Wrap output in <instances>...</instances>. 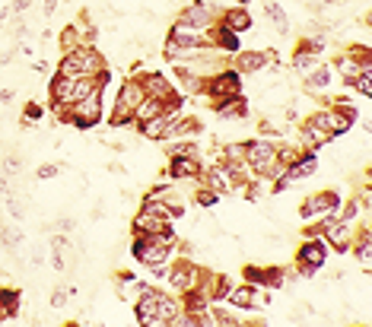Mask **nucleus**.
<instances>
[{
    "label": "nucleus",
    "mask_w": 372,
    "mask_h": 327,
    "mask_svg": "<svg viewBox=\"0 0 372 327\" xmlns=\"http://www.w3.org/2000/svg\"><path fill=\"white\" fill-rule=\"evenodd\" d=\"M105 70V61H102V55H99L96 48H90V45H76L74 51H67L64 55V61H61V70L57 74H64V76H99Z\"/></svg>",
    "instance_id": "1"
},
{
    "label": "nucleus",
    "mask_w": 372,
    "mask_h": 327,
    "mask_svg": "<svg viewBox=\"0 0 372 327\" xmlns=\"http://www.w3.org/2000/svg\"><path fill=\"white\" fill-rule=\"evenodd\" d=\"M146 99V89L140 80H128L118 92V102H115V118H111V127H124V124L134 121V109Z\"/></svg>",
    "instance_id": "2"
},
{
    "label": "nucleus",
    "mask_w": 372,
    "mask_h": 327,
    "mask_svg": "<svg viewBox=\"0 0 372 327\" xmlns=\"http://www.w3.org/2000/svg\"><path fill=\"white\" fill-rule=\"evenodd\" d=\"M169 219H172V210L165 204H159L156 197H150L144 204V210H140V216L134 219V232H137V235H153V232L165 229Z\"/></svg>",
    "instance_id": "3"
},
{
    "label": "nucleus",
    "mask_w": 372,
    "mask_h": 327,
    "mask_svg": "<svg viewBox=\"0 0 372 327\" xmlns=\"http://www.w3.org/2000/svg\"><path fill=\"white\" fill-rule=\"evenodd\" d=\"M67 115H70V124H76V127H92V124H99L102 121V92H92V96L67 105Z\"/></svg>",
    "instance_id": "4"
},
{
    "label": "nucleus",
    "mask_w": 372,
    "mask_h": 327,
    "mask_svg": "<svg viewBox=\"0 0 372 327\" xmlns=\"http://www.w3.org/2000/svg\"><path fill=\"white\" fill-rule=\"evenodd\" d=\"M340 207V197L334 191H322V194H312L309 200L303 204V219H331L334 213H338Z\"/></svg>",
    "instance_id": "5"
},
{
    "label": "nucleus",
    "mask_w": 372,
    "mask_h": 327,
    "mask_svg": "<svg viewBox=\"0 0 372 327\" xmlns=\"http://www.w3.org/2000/svg\"><path fill=\"white\" fill-rule=\"evenodd\" d=\"M204 89L216 99V102H220V99L239 96V89H242V76L235 74V70H223V74L207 76V80H204Z\"/></svg>",
    "instance_id": "6"
},
{
    "label": "nucleus",
    "mask_w": 372,
    "mask_h": 327,
    "mask_svg": "<svg viewBox=\"0 0 372 327\" xmlns=\"http://www.w3.org/2000/svg\"><path fill=\"white\" fill-rule=\"evenodd\" d=\"M274 159H277V150L268 140H252V144H245V165L255 172V175H261Z\"/></svg>",
    "instance_id": "7"
},
{
    "label": "nucleus",
    "mask_w": 372,
    "mask_h": 327,
    "mask_svg": "<svg viewBox=\"0 0 372 327\" xmlns=\"http://www.w3.org/2000/svg\"><path fill=\"white\" fill-rule=\"evenodd\" d=\"M216 13H220V10L210 7V4H188V7L181 10L179 20L185 22V26H194V29L204 32V29H210L216 22Z\"/></svg>",
    "instance_id": "8"
},
{
    "label": "nucleus",
    "mask_w": 372,
    "mask_h": 327,
    "mask_svg": "<svg viewBox=\"0 0 372 327\" xmlns=\"http://www.w3.org/2000/svg\"><path fill=\"white\" fill-rule=\"evenodd\" d=\"M324 264V245L322 242H305L299 248V277H315V270Z\"/></svg>",
    "instance_id": "9"
},
{
    "label": "nucleus",
    "mask_w": 372,
    "mask_h": 327,
    "mask_svg": "<svg viewBox=\"0 0 372 327\" xmlns=\"http://www.w3.org/2000/svg\"><path fill=\"white\" fill-rule=\"evenodd\" d=\"M204 32L194 26H185V22H175L172 29H169V45H179V48H198V45H204Z\"/></svg>",
    "instance_id": "10"
},
{
    "label": "nucleus",
    "mask_w": 372,
    "mask_h": 327,
    "mask_svg": "<svg viewBox=\"0 0 372 327\" xmlns=\"http://www.w3.org/2000/svg\"><path fill=\"white\" fill-rule=\"evenodd\" d=\"M165 277H169V283H172L175 293H188V289L198 286V277H200V273L194 270L191 264H179V267H172V270L165 273Z\"/></svg>",
    "instance_id": "11"
},
{
    "label": "nucleus",
    "mask_w": 372,
    "mask_h": 327,
    "mask_svg": "<svg viewBox=\"0 0 372 327\" xmlns=\"http://www.w3.org/2000/svg\"><path fill=\"white\" fill-rule=\"evenodd\" d=\"M144 89H146V96H153V99H163V102H172L175 99V92H172V86H169V80L165 76H159V74H150V76H144Z\"/></svg>",
    "instance_id": "12"
},
{
    "label": "nucleus",
    "mask_w": 372,
    "mask_h": 327,
    "mask_svg": "<svg viewBox=\"0 0 372 327\" xmlns=\"http://www.w3.org/2000/svg\"><path fill=\"white\" fill-rule=\"evenodd\" d=\"M324 235H328V242L338 251H350V229L340 223H334V219H324Z\"/></svg>",
    "instance_id": "13"
},
{
    "label": "nucleus",
    "mask_w": 372,
    "mask_h": 327,
    "mask_svg": "<svg viewBox=\"0 0 372 327\" xmlns=\"http://www.w3.org/2000/svg\"><path fill=\"white\" fill-rule=\"evenodd\" d=\"M216 115L226 118V121H242L248 115V105L242 102L239 96H229V99H220L216 102Z\"/></svg>",
    "instance_id": "14"
},
{
    "label": "nucleus",
    "mask_w": 372,
    "mask_h": 327,
    "mask_svg": "<svg viewBox=\"0 0 372 327\" xmlns=\"http://www.w3.org/2000/svg\"><path fill=\"white\" fill-rule=\"evenodd\" d=\"M270 61V55H264V51H245V55L235 57V67H239V74H258V70H264Z\"/></svg>",
    "instance_id": "15"
},
{
    "label": "nucleus",
    "mask_w": 372,
    "mask_h": 327,
    "mask_svg": "<svg viewBox=\"0 0 372 327\" xmlns=\"http://www.w3.org/2000/svg\"><path fill=\"white\" fill-rule=\"evenodd\" d=\"M165 111V102L163 99H153V96H146L144 102L134 109V121L137 124H144V121H150V118H156V115H163Z\"/></svg>",
    "instance_id": "16"
},
{
    "label": "nucleus",
    "mask_w": 372,
    "mask_h": 327,
    "mask_svg": "<svg viewBox=\"0 0 372 327\" xmlns=\"http://www.w3.org/2000/svg\"><path fill=\"white\" fill-rule=\"evenodd\" d=\"M207 41H214L216 48H223V51H239V32L226 29L223 22L216 26V32H210V39H207Z\"/></svg>",
    "instance_id": "17"
},
{
    "label": "nucleus",
    "mask_w": 372,
    "mask_h": 327,
    "mask_svg": "<svg viewBox=\"0 0 372 327\" xmlns=\"http://www.w3.org/2000/svg\"><path fill=\"white\" fill-rule=\"evenodd\" d=\"M172 178H198L200 175V165L194 156H172Z\"/></svg>",
    "instance_id": "18"
},
{
    "label": "nucleus",
    "mask_w": 372,
    "mask_h": 327,
    "mask_svg": "<svg viewBox=\"0 0 372 327\" xmlns=\"http://www.w3.org/2000/svg\"><path fill=\"white\" fill-rule=\"evenodd\" d=\"M223 26L233 29V32H245V29L252 26V16H248L242 7H233V10H226V16H223Z\"/></svg>",
    "instance_id": "19"
},
{
    "label": "nucleus",
    "mask_w": 372,
    "mask_h": 327,
    "mask_svg": "<svg viewBox=\"0 0 372 327\" xmlns=\"http://www.w3.org/2000/svg\"><path fill=\"white\" fill-rule=\"evenodd\" d=\"M229 302L239 308H255L258 305V295H255V286H242V289H229Z\"/></svg>",
    "instance_id": "20"
},
{
    "label": "nucleus",
    "mask_w": 372,
    "mask_h": 327,
    "mask_svg": "<svg viewBox=\"0 0 372 327\" xmlns=\"http://www.w3.org/2000/svg\"><path fill=\"white\" fill-rule=\"evenodd\" d=\"M293 67H296V74H303V76H309L312 70L318 67V57L312 55L309 48H303V51H296V57H293Z\"/></svg>",
    "instance_id": "21"
},
{
    "label": "nucleus",
    "mask_w": 372,
    "mask_h": 327,
    "mask_svg": "<svg viewBox=\"0 0 372 327\" xmlns=\"http://www.w3.org/2000/svg\"><path fill=\"white\" fill-rule=\"evenodd\" d=\"M303 137H305V144L309 146H322V144H328V140H334V137L328 134V130H322L318 124H305V130H303Z\"/></svg>",
    "instance_id": "22"
},
{
    "label": "nucleus",
    "mask_w": 372,
    "mask_h": 327,
    "mask_svg": "<svg viewBox=\"0 0 372 327\" xmlns=\"http://www.w3.org/2000/svg\"><path fill=\"white\" fill-rule=\"evenodd\" d=\"M268 16H270V22L277 26V32H280V35H287V32H289V20H287V13H283L280 4L268 0Z\"/></svg>",
    "instance_id": "23"
},
{
    "label": "nucleus",
    "mask_w": 372,
    "mask_h": 327,
    "mask_svg": "<svg viewBox=\"0 0 372 327\" xmlns=\"http://www.w3.org/2000/svg\"><path fill=\"white\" fill-rule=\"evenodd\" d=\"M372 235H369V225H366V232L359 235V242H357V258H359V264H366V270H369V260H372Z\"/></svg>",
    "instance_id": "24"
},
{
    "label": "nucleus",
    "mask_w": 372,
    "mask_h": 327,
    "mask_svg": "<svg viewBox=\"0 0 372 327\" xmlns=\"http://www.w3.org/2000/svg\"><path fill=\"white\" fill-rule=\"evenodd\" d=\"M328 80H331L328 70H324V67H315V70L309 74V89H312V92H322V89L328 86Z\"/></svg>",
    "instance_id": "25"
},
{
    "label": "nucleus",
    "mask_w": 372,
    "mask_h": 327,
    "mask_svg": "<svg viewBox=\"0 0 372 327\" xmlns=\"http://www.w3.org/2000/svg\"><path fill=\"white\" fill-rule=\"evenodd\" d=\"M350 86H357V92H359V96H366V99H369V96H372V70H366V74H359L357 80L350 83Z\"/></svg>",
    "instance_id": "26"
},
{
    "label": "nucleus",
    "mask_w": 372,
    "mask_h": 327,
    "mask_svg": "<svg viewBox=\"0 0 372 327\" xmlns=\"http://www.w3.org/2000/svg\"><path fill=\"white\" fill-rule=\"evenodd\" d=\"M61 45H64V51H74L76 45H83L80 32H76V29H64V32H61Z\"/></svg>",
    "instance_id": "27"
},
{
    "label": "nucleus",
    "mask_w": 372,
    "mask_h": 327,
    "mask_svg": "<svg viewBox=\"0 0 372 327\" xmlns=\"http://www.w3.org/2000/svg\"><path fill=\"white\" fill-rule=\"evenodd\" d=\"M4 175H20V159H16V156L4 159Z\"/></svg>",
    "instance_id": "28"
},
{
    "label": "nucleus",
    "mask_w": 372,
    "mask_h": 327,
    "mask_svg": "<svg viewBox=\"0 0 372 327\" xmlns=\"http://www.w3.org/2000/svg\"><path fill=\"white\" fill-rule=\"evenodd\" d=\"M51 305H55V308L67 305V289H55V295H51Z\"/></svg>",
    "instance_id": "29"
},
{
    "label": "nucleus",
    "mask_w": 372,
    "mask_h": 327,
    "mask_svg": "<svg viewBox=\"0 0 372 327\" xmlns=\"http://www.w3.org/2000/svg\"><path fill=\"white\" fill-rule=\"evenodd\" d=\"M26 121H41V109H39V105H26Z\"/></svg>",
    "instance_id": "30"
},
{
    "label": "nucleus",
    "mask_w": 372,
    "mask_h": 327,
    "mask_svg": "<svg viewBox=\"0 0 372 327\" xmlns=\"http://www.w3.org/2000/svg\"><path fill=\"white\" fill-rule=\"evenodd\" d=\"M57 175V165H41L39 169V178H55Z\"/></svg>",
    "instance_id": "31"
},
{
    "label": "nucleus",
    "mask_w": 372,
    "mask_h": 327,
    "mask_svg": "<svg viewBox=\"0 0 372 327\" xmlns=\"http://www.w3.org/2000/svg\"><path fill=\"white\" fill-rule=\"evenodd\" d=\"M57 10V0H45V13H55Z\"/></svg>",
    "instance_id": "32"
},
{
    "label": "nucleus",
    "mask_w": 372,
    "mask_h": 327,
    "mask_svg": "<svg viewBox=\"0 0 372 327\" xmlns=\"http://www.w3.org/2000/svg\"><path fill=\"white\" fill-rule=\"evenodd\" d=\"M10 318V312H7V305H4V302H0V324H4V321Z\"/></svg>",
    "instance_id": "33"
},
{
    "label": "nucleus",
    "mask_w": 372,
    "mask_h": 327,
    "mask_svg": "<svg viewBox=\"0 0 372 327\" xmlns=\"http://www.w3.org/2000/svg\"><path fill=\"white\" fill-rule=\"evenodd\" d=\"M239 4H245V0H239Z\"/></svg>",
    "instance_id": "34"
}]
</instances>
